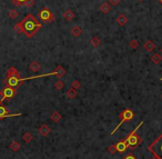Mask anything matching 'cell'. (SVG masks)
<instances>
[{
    "mask_svg": "<svg viewBox=\"0 0 162 159\" xmlns=\"http://www.w3.org/2000/svg\"><path fill=\"white\" fill-rule=\"evenodd\" d=\"M22 27H24V34L26 35L28 38H32L36 32L41 29V24L38 22V20L34 17L32 14H28L26 17L21 21Z\"/></svg>",
    "mask_w": 162,
    "mask_h": 159,
    "instance_id": "obj_1",
    "label": "cell"
},
{
    "mask_svg": "<svg viewBox=\"0 0 162 159\" xmlns=\"http://www.w3.org/2000/svg\"><path fill=\"white\" fill-rule=\"evenodd\" d=\"M141 125H143V121H141L139 125L136 127V129H133L130 134L124 138V140L128 142L129 143V147L131 148V149H134V148H136L138 146H140L141 143H142V138L141 137H139L138 136V134H136V131H138V129L141 127Z\"/></svg>",
    "mask_w": 162,
    "mask_h": 159,
    "instance_id": "obj_2",
    "label": "cell"
},
{
    "mask_svg": "<svg viewBox=\"0 0 162 159\" xmlns=\"http://www.w3.org/2000/svg\"><path fill=\"white\" fill-rule=\"evenodd\" d=\"M148 150L154 157H157L158 159H162V134L151 145L148 146Z\"/></svg>",
    "mask_w": 162,
    "mask_h": 159,
    "instance_id": "obj_3",
    "label": "cell"
},
{
    "mask_svg": "<svg viewBox=\"0 0 162 159\" xmlns=\"http://www.w3.org/2000/svg\"><path fill=\"white\" fill-rule=\"evenodd\" d=\"M118 117H119V119H120V122L117 125V127H116V128L111 131V135L116 134V131L118 130V128H120V127L123 125L124 122H128V121H130V120H132L133 117H134V114H133V111H132L131 109L127 108V109H124V110L120 114Z\"/></svg>",
    "mask_w": 162,
    "mask_h": 159,
    "instance_id": "obj_4",
    "label": "cell"
},
{
    "mask_svg": "<svg viewBox=\"0 0 162 159\" xmlns=\"http://www.w3.org/2000/svg\"><path fill=\"white\" fill-rule=\"evenodd\" d=\"M38 18L41 20V22L43 24H50L54 21V15L51 11V9H49L48 7L42 8L39 12H38Z\"/></svg>",
    "mask_w": 162,
    "mask_h": 159,
    "instance_id": "obj_5",
    "label": "cell"
},
{
    "mask_svg": "<svg viewBox=\"0 0 162 159\" xmlns=\"http://www.w3.org/2000/svg\"><path fill=\"white\" fill-rule=\"evenodd\" d=\"M25 81V79L21 78L20 74L16 76H7L6 79L3 80V84L8 87H12V88H16L17 89L18 87H20L22 83Z\"/></svg>",
    "mask_w": 162,
    "mask_h": 159,
    "instance_id": "obj_6",
    "label": "cell"
},
{
    "mask_svg": "<svg viewBox=\"0 0 162 159\" xmlns=\"http://www.w3.org/2000/svg\"><path fill=\"white\" fill-rule=\"evenodd\" d=\"M2 92H3L5 98H6L7 100H11V99H12V98L17 95V90H16V88L8 87V86H6V88H3V89H2Z\"/></svg>",
    "mask_w": 162,
    "mask_h": 159,
    "instance_id": "obj_7",
    "label": "cell"
},
{
    "mask_svg": "<svg viewBox=\"0 0 162 159\" xmlns=\"http://www.w3.org/2000/svg\"><path fill=\"white\" fill-rule=\"evenodd\" d=\"M116 147H117V151H119L120 154H123L129 148V143L123 139V140H120V141L117 142Z\"/></svg>",
    "mask_w": 162,
    "mask_h": 159,
    "instance_id": "obj_8",
    "label": "cell"
},
{
    "mask_svg": "<svg viewBox=\"0 0 162 159\" xmlns=\"http://www.w3.org/2000/svg\"><path fill=\"white\" fill-rule=\"evenodd\" d=\"M11 116H21V112H19L17 115H9V110L7 107H5L3 105H0V119L5 117H11Z\"/></svg>",
    "mask_w": 162,
    "mask_h": 159,
    "instance_id": "obj_9",
    "label": "cell"
},
{
    "mask_svg": "<svg viewBox=\"0 0 162 159\" xmlns=\"http://www.w3.org/2000/svg\"><path fill=\"white\" fill-rule=\"evenodd\" d=\"M50 131H51V129H50V127L48 125H41L39 127V129H38V133L41 135L42 137L48 136V135L50 134Z\"/></svg>",
    "mask_w": 162,
    "mask_h": 159,
    "instance_id": "obj_10",
    "label": "cell"
},
{
    "mask_svg": "<svg viewBox=\"0 0 162 159\" xmlns=\"http://www.w3.org/2000/svg\"><path fill=\"white\" fill-rule=\"evenodd\" d=\"M51 75H54V76H57L58 78H61V77H63V76L66 75V70H65V68L63 67H61V66H58V67L56 68L53 71H52V74Z\"/></svg>",
    "mask_w": 162,
    "mask_h": 159,
    "instance_id": "obj_11",
    "label": "cell"
},
{
    "mask_svg": "<svg viewBox=\"0 0 162 159\" xmlns=\"http://www.w3.org/2000/svg\"><path fill=\"white\" fill-rule=\"evenodd\" d=\"M82 34V29H81V27L80 26H73L72 28H71V35L73 36V37H80Z\"/></svg>",
    "mask_w": 162,
    "mask_h": 159,
    "instance_id": "obj_12",
    "label": "cell"
},
{
    "mask_svg": "<svg viewBox=\"0 0 162 159\" xmlns=\"http://www.w3.org/2000/svg\"><path fill=\"white\" fill-rule=\"evenodd\" d=\"M127 22H128V18L126 15H123V14H120L118 18H117V24L119 26H126L127 25Z\"/></svg>",
    "mask_w": 162,
    "mask_h": 159,
    "instance_id": "obj_13",
    "label": "cell"
},
{
    "mask_svg": "<svg viewBox=\"0 0 162 159\" xmlns=\"http://www.w3.org/2000/svg\"><path fill=\"white\" fill-rule=\"evenodd\" d=\"M143 48H145L147 51L151 52V51H153L154 49H155V43H154L152 40H148V41L143 45Z\"/></svg>",
    "mask_w": 162,
    "mask_h": 159,
    "instance_id": "obj_14",
    "label": "cell"
},
{
    "mask_svg": "<svg viewBox=\"0 0 162 159\" xmlns=\"http://www.w3.org/2000/svg\"><path fill=\"white\" fill-rule=\"evenodd\" d=\"M63 18L67 20V21H71L73 18H75V12L71 10V9H67L63 14Z\"/></svg>",
    "mask_w": 162,
    "mask_h": 159,
    "instance_id": "obj_15",
    "label": "cell"
},
{
    "mask_svg": "<svg viewBox=\"0 0 162 159\" xmlns=\"http://www.w3.org/2000/svg\"><path fill=\"white\" fill-rule=\"evenodd\" d=\"M99 9H100V11H101L102 14H109L111 10V5L109 2H103Z\"/></svg>",
    "mask_w": 162,
    "mask_h": 159,
    "instance_id": "obj_16",
    "label": "cell"
},
{
    "mask_svg": "<svg viewBox=\"0 0 162 159\" xmlns=\"http://www.w3.org/2000/svg\"><path fill=\"white\" fill-rule=\"evenodd\" d=\"M61 114H60L59 111H53L51 115H50V119H51L53 122H59L60 120H61Z\"/></svg>",
    "mask_w": 162,
    "mask_h": 159,
    "instance_id": "obj_17",
    "label": "cell"
},
{
    "mask_svg": "<svg viewBox=\"0 0 162 159\" xmlns=\"http://www.w3.org/2000/svg\"><path fill=\"white\" fill-rule=\"evenodd\" d=\"M77 95H78L77 89H73L72 87H71L70 89H68L67 92H66V96L68 97L69 99H73V98H76V97H77Z\"/></svg>",
    "mask_w": 162,
    "mask_h": 159,
    "instance_id": "obj_18",
    "label": "cell"
},
{
    "mask_svg": "<svg viewBox=\"0 0 162 159\" xmlns=\"http://www.w3.org/2000/svg\"><path fill=\"white\" fill-rule=\"evenodd\" d=\"M29 69H30L32 72H38V71H39V69H40V65H39V62H38V61H32V62H30V65H29Z\"/></svg>",
    "mask_w": 162,
    "mask_h": 159,
    "instance_id": "obj_19",
    "label": "cell"
},
{
    "mask_svg": "<svg viewBox=\"0 0 162 159\" xmlns=\"http://www.w3.org/2000/svg\"><path fill=\"white\" fill-rule=\"evenodd\" d=\"M151 61L155 64V65H158V64H160L162 61V56L160 53H153L152 56H151Z\"/></svg>",
    "mask_w": 162,
    "mask_h": 159,
    "instance_id": "obj_20",
    "label": "cell"
},
{
    "mask_svg": "<svg viewBox=\"0 0 162 159\" xmlns=\"http://www.w3.org/2000/svg\"><path fill=\"white\" fill-rule=\"evenodd\" d=\"M20 147H21L20 142L16 141V140H15V141H12L11 143H10V149L13 151V152H17V151H19Z\"/></svg>",
    "mask_w": 162,
    "mask_h": 159,
    "instance_id": "obj_21",
    "label": "cell"
},
{
    "mask_svg": "<svg viewBox=\"0 0 162 159\" xmlns=\"http://www.w3.org/2000/svg\"><path fill=\"white\" fill-rule=\"evenodd\" d=\"M29 1L30 0H12V3L18 7H22V6H27Z\"/></svg>",
    "mask_w": 162,
    "mask_h": 159,
    "instance_id": "obj_22",
    "label": "cell"
},
{
    "mask_svg": "<svg viewBox=\"0 0 162 159\" xmlns=\"http://www.w3.org/2000/svg\"><path fill=\"white\" fill-rule=\"evenodd\" d=\"M90 42H91V45H92L93 47H99V46L101 45V39H100L99 37H97V36H94V37L91 38Z\"/></svg>",
    "mask_w": 162,
    "mask_h": 159,
    "instance_id": "obj_23",
    "label": "cell"
},
{
    "mask_svg": "<svg viewBox=\"0 0 162 159\" xmlns=\"http://www.w3.org/2000/svg\"><path fill=\"white\" fill-rule=\"evenodd\" d=\"M32 139H34V137H32V135L30 134V133H25V134L22 135V140L26 142V143H29Z\"/></svg>",
    "mask_w": 162,
    "mask_h": 159,
    "instance_id": "obj_24",
    "label": "cell"
},
{
    "mask_svg": "<svg viewBox=\"0 0 162 159\" xmlns=\"http://www.w3.org/2000/svg\"><path fill=\"white\" fill-rule=\"evenodd\" d=\"M13 29H15V31H16V32H18V34H22V32H24V27H22L21 21L13 26Z\"/></svg>",
    "mask_w": 162,
    "mask_h": 159,
    "instance_id": "obj_25",
    "label": "cell"
},
{
    "mask_svg": "<svg viewBox=\"0 0 162 159\" xmlns=\"http://www.w3.org/2000/svg\"><path fill=\"white\" fill-rule=\"evenodd\" d=\"M16 75H19V71H18V69L16 67H10L8 69V71H7V76H16Z\"/></svg>",
    "mask_w": 162,
    "mask_h": 159,
    "instance_id": "obj_26",
    "label": "cell"
},
{
    "mask_svg": "<svg viewBox=\"0 0 162 159\" xmlns=\"http://www.w3.org/2000/svg\"><path fill=\"white\" fill-rule=\"evenodd\" d=\"M18 16H19V12H18L16 9H11V10L9 11V18H11V19H16Z\"/></svg>",
    "mask_w": 162,
    "mask_h": 159,
    "instance_id": "obj_27",
    "label": "cell"
},
{
    "mask_svg": "<svg viewBox=\"0 0 162 159\" xmlns=\"http://www.w3.org/2000/svg\"><path fill=\"white\" fill-rule=\"evenodd\" d=\"M129 46H130L131 49H136L139 47V41L138 40H131L129 42Z\"/></svg>",
    "mask_w": 162,
    "mask_h": 159,
    "instance_id": "obj_28",
    "label": "cell"
},
{
    "mask_svg": "<svg viewBox=\"0 0 162 159\" xmlns=\"http://www.w3.org/2000/svg\"><path fill=\"white\" fill-rule=\"evenodd\" d=\"M107 151H109V154H111V155H114V154L117 152V147H116V145L109 146V147L107 148Z\"/></svg>",
    "mask_w": 162,
    "mask_h": 159,
    "instance_id": "obj_29",
    "label": "cell"
},
{
    "mask_svg": "<svg viewBox=\"0 0 162 159\" xmlns=\"http://www.w3.org/2000/svg\"><path fill=\"white\" fill-rule=\"evenodd\" d=\"M71 87L73 89H79V88H81V83L79 80H73L72 84H71Z\"/></svg>",
    "mask_w": 162,
    "mask_h": 159,
    "instance_id": "obj_30",
    "label": "cell"
},
{
    "mask_svg": "<svg viewBox=\"0 0 162 159\" xmlns=\"http://www.w3.org/2000/svg\"><path fill=\"white\" fill-rule=\"evenodd\" d=\"M63 87H65V84H63L61 80H58V81L54 84V88H56V89H58V90H61Z\"/></svg>",
    "mask_w": 162,
    "mask_h": 159,
    "instance_id": "obj_31",
    "label": "cell"
},
{
    "mask_svg": "<svg viewBox=\"0 0 162 159\" xmlns=\"http://www.w3.org/2000/svg\"><path fill=\"white\" fill-rule=\"evenodd\" d=\"M5 99H6V98H5V95H3V92L1 90V91H0V105H2V102H3Z\"/></svg>",
    "mask_w": 162,
    "mask_h": 159,
    "instance_id": "obj_32",
    "label": "cell"
},
{
    "mask_svg": "<svg viewBox=\"0 0 162 159\" xmlns=\"http://www.w3.org/2000/svg\"><path fill=\"white\" fill-rule=\"evenodd\" d=\"M120 2V0H109V3L110 5H113V6H117Z\"/></svg>",
    "mask_w": 162,
    "mask_h": 159,
    "instance_id": "obj_33",
    "label": "cell"
},
{
    "mask_svg": "<svg viewBox=\"0 0 162 159\" xmlns=\"http://www.w3.org/2000/svg\"><path fill=\"white\" fill-rule=\"evenodd\" d=\"M123 159H136V158L133 156V155H132V154H128V155H127V156H126Z\"/></svg>",
    "mask_w": 162,
    "mask_h": 159,
    "instance_id": "obj_34",
    "label": "cell"
},
{
    "mask_svg": "<svg viewBox=\"0 0 162 159\" xmlns=\"http://www.w3.org/2000/svg\"><path fill=\"white\" fill-rule=\"evenodd\" d=\"M34 0H30L29 2H28V5H27V7H29V8H31V7H34Z\"/></svg>",
    "mask_w": 162,
    "mask_h": 159,
    "instance_id": "obj_35",
    "label": "cell"
},
{
    "mask_svg": "<svg viewBox=\"0 0 162 159\" xmlns=\"http://www.w3.org/2000/svg\"><path fill=\"white\" fill-rule=\"evenodd\" d=\"M151 159H158V158H157V157H154V156H153V157H152Z\"/></svg>",
    "mask_w": 162,
    "mask_h": 159,
    "instance_id": "obj_36",
    "label": "cell"
},
{
    "mask_svg": "<svg viewBox=\"0 0 162 159\" xmlns=\"http://www.w3.org/2000/svg\"><path fill=\"white\" fill-rule=\"evenodd\" d=\"M159 2H160V3H162V0H159Z\"/></svg>",
    "mask_w": 162,
    "mask_h": 159,
    "instance_id": "obj_37",
    "label": "cell"
},
{
    "mask_svg": "<svg viewBox=\"0 0 162 159\" xmlns=\"http://www.w3.org/2000/svg\"><path fill=\"white\" fill-rule=\"evenodd\" d=\"M160 51H161V52H162V47H161V49H160Z\"/></svg>",
    "mask_w": 162,
    "mask_h": 159,
    "instance_id": "obj_38",
    "label": "cell"
},
{
    "mask_svg": "<svg viewBox=\"0 0 162 159\" xmlns=\"http://www.w3.org/2000/svg\"><path fill=\"white\" fill-rule=\"evenodd\" d=\"M138 1H143V0H138Z\"/></svg>",
    "mask_w": 162,
    "mask_h": 159,
    "instance_id": "obj_39",
    "label": "cell"
},
{
    "mask_svg": "<svg viewBox=\"0 0 162 159\" xmlns=\"http://www.w3.org/2000/svg\"><path fill=\"white\" fill-rule=\"evenodd\" d=\"M160 80H162V78H161V79H160Z\"/></svg>",
    "mask_w": 162,
    "mask_h": 159,
    "instance_id": "obj_40",
    "label": "cell"
},
{
    "mask_svg": "<svg viewBox=\"0 0 162 159\" xmlns=\"http://www.w3.org/2000/svg\"><path fill=\"white\" fill-rule=\"evenodd\" d=\"M161 97H162V95H161Z\"/></svg>",
    "mask_w": 162,
    "mask_h": 159,
    "instance_id": "obj_41",
    "label": "cell"
}]
</instances>
